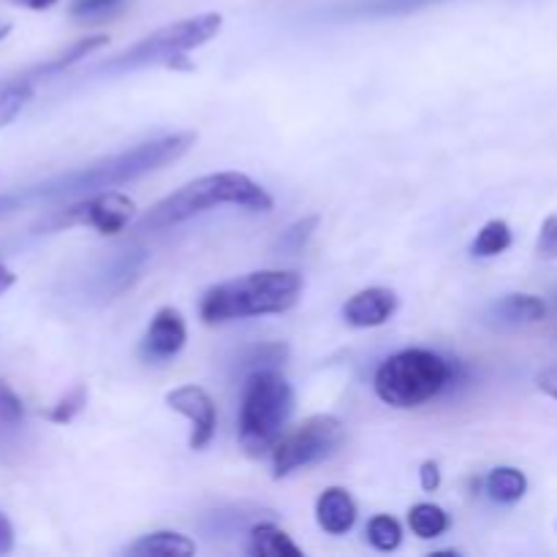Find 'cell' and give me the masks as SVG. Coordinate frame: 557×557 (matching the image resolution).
<instances>
[{
    "label": "cell",
    "instance_id": "1",
    "mask_svg": "<svg viewBox=\"0 0 557 557\" xmlns=\"http://www.w3.org/2000/svg\"><path fill=\"white\" fill-rule=\"evenodd\" d=\"M221 205L243 207L250 212H270L272 196L259 183L239 172H218L205 174L194 183L183 185L172 196L158 201L150 212L139 221V232H158V228L177 226L190 221L207 210H215Z\"/></svg>",
    "mask_w": 557,
    "mask_h": 557
},
{
    "label": "cell",
    "instance_id": "2",
    "mask_svg": "<svg viewBox=\"0 0 557 557\" xmlns=\"http://www.w3.org/2000/svg\"><path fill=\"white\" fill-rule=\"evenodd\" d=\"M302 286V275L292 270L250 272L210 288L201 297L199 315L205 324H226L253 315L286 313L299 302Z\"/></svg>",
    "mask_w": 557,
    "mask_h": 557
},
{
    "label": "cell",
    "instance_id": "3",
    "mask_svg": "<svg viewBox=\"0 0 557 557\" xmlns=\"http://www.w3.org/2000/svg\"><path fill=\"white\" fill-rule=\"evenodd\" d=\"M196 134H169L161 139L145 141V145H136L131 150L117 152V156L107 158L101 163H92V166L82 169V172L69 174L65 180H60L58 194L60 196H90L98 190L117 188V185L134 183V180L145 177V174L158 172V169L169 166L177 158H183L185 152L194 147Z\"/></svg>",
    "mask_w": 557,
    "mask_h": 557
},
{
    "label": "cell",
    "instance_id": "4",
    "mask_svg": "<svg viewBox=\"0 0 557 557\" xmlns=\"http://www.w3.org/2000/svg\"><path fill=\"white\" fill-rule=\"evenodd\" d=\"M294 413V389L275 370L248 373L239 403V444L250 457L272 455Z\"/></svg>",
    "mask_w": 557,
    "mask_h": 557
},
{
    "label": "cell",
    "instance_id": "5",
    "mask_svg": "<svg viewBox=\"0 0 557 557\" xmlns=\"http://www.w3.org/2000/svg\"><path fill=\"white\" fill-rule=\"evenodd\" d=\"M455 379L444 357L424 348H408L386 359L375 373V395L392 408H419L438 397Z\"/></svg>",
    "mask_w": 557,
    "mask_h": 557
},
{
    "label": "cell",
    "instance_id": "6",
    "mask_svg": "<svg viewBox=\"0 0 557 557\" xmlns=\"http://www.w3.org/2000/svg\"><path fill=\"white\" fill-rule=\"evenodd\" d=\"M223 16L221 14H199L190 16V20L174 22V25L161 27V30L150 33L141 41H136L134 47H128L125 52H120L117 58H112L109 63H103V71H131L141 69V65L152 63H172V60L183 58L190 49L205 47L207 41L221 33Z\"/></svg>",
    "mask_w": 557,
    "mask_h": 557
},
{
    "label": "cell",
    "instance_id": "7",
    "mask_svg": "<svg viewBox=\"0 0 557 557\" xmlns=\"http://www.w3.org/2000/svg\"><path fill=\"white\" fill-rule=\"evenodd\" d=\"M343 441H346V428L337 417L319 413V417L305 419L292 433H283V438L275 444L272 473H275V479H286L294 471L319 466V462L337 455Z\"/></svg>",
    "mask_w": 557,
    "mask_h": 557
},
{
    "label": "cell",
    "instance_id": "8",
    "mask_svg": "<svg viewBox=\"0 0 557 557\" xmlns=\"http://www.w3.org/2000/svg\"><path fill=\"white\" fill-rule=\"evenodd\" d=\"M136 215L134 199L120 190H98L63 212V226H90L98 234H120Z\"/></svg>",
    "mask_w": 557,
    "mask_h": 557
},
{
    "label": "cell",
    "instance_id": "9",
    "mask_svg": "<svg viewBox=\"0 0 557 557\" xmlns=\"http://www.w3.org/2000/svg\"><path fill=\"white\" fill-rule=\"evenodd\" d=\"M166 403L172 411H177L180 417H185L190 422V449H205L215 438L218 408L215 400L201 386H180V389L169 392Z\"/></svg>",
    "mask_w": 557,
    "mask_h": 557
},
{
    "label": "cell",
    "instance_id": "10",
    "mask_svg": "<svg viewBox=\"0 0 557 557\" xmlns=\"http://www.w3.org/2000/svg\"><path fill=\"white\" fill-rule=\"evenodd\" d=\"M185 341H188V330H185V319L180 310L161 308L150 321L145 341H141V357L147 362H166L183 351Z\"/></svg>",
    "mask_w": 557,
    "mask_h": 557
},
{
    "label": "cell",
    "instance_id": "11",
    "mask_svg": "<svg viewBox=\"0 0 557 557\" xmlns=\"http://www.w3.org/2000/svg\"><path fill=\"white\" fill-rule=\"evenodd\" d=\"M397 310V294L392 288H364V292L354 294L343 308V319L359 330H370V326H381L395 315Z\"/></svg>",
    "mask_w": 557,
    "mask_h": 557
},
{
    "label": "cell",
    "instance_id": "12",
    "mask_svg": "<svg viewBox=\"0 0 557 557\" xmlns=\"http://www.w3.org/2000/svg\"><path fill=\"white\" fill-rule=\"evenodd\" d=\"M315 520L324 528L330 536H343L354 528L357 522V504L348 495V490L330 487L319 495L315 500Z\"/></svg>",
    "mask_w": 557,
    "mask_h": 557
},
{
    "label": "cell",
    "instance_id": "13",
    "mask_svg": "<svg viewBox=\"0 0 557 557\" xmlns=\"http://www.w3.org/2000/svg\"><path fill=\"white\" fill-rule=\"evenodd\" d=\"M544 315H547V305H544V299L531 297V294H509V297L498 299L487 310V321L495 326L536 324Z\"/></svg>",
    "mask_w": 557,
    "mask_h": 557
},
{
    "label": "cell",
    "instance_id": "14",
    "mask_svg": "<svg viewBox=\"0 0 557 557\" xmlns=\"http://www.w3.org/2000/svg\"><path fill=\"white\" fill-rule=\"evenodd\" d=\"M250 555L256 557H302V549L272 522H259L250 528Z\"/></svg>",
    "mask_w": 557,
    "mask_h": 557
},
{
    "label": "cell",
    "instance_id": "15",
    "mask_svg": "<svg viewBox=\"0 0 557 557\" xmlns=\"http://www.w3.org/2000/svg\"><path fill=\"white\" fill-rule=\"evenodd\" d=\"M196 553L194 539L183 536L174 531H158L150 536H141L128 547V555L136 557H150V555H166V557H188Z\"/></svg>",
    "mask_w": 557,
    "mask_h": 557
},
{
    "label": "cell",
    "instance_id": "16",
    "mask_svg": "<svg viewBox=\"0 0 557 557\" xmlns=\"http://www.w3.org/2000/svg\"><path fill=\"white\" fill-rule=\"evenodd\" d=\"M444 0H351L343 5V16H403L413 11L430 9Z\"/></svg>",
    "mask_w": 557,
    "mask_h": 557
},
{
    "label": "cell",
    "instance_id": "17",
    "mask_svg": "<svg viewBox=\"0 0 557 557\" xmlns=\"http://www.w3.org/2000/svg\"><path fill=\"white\" fill-rule=\"evenodd\" d=\"M484 490H487V495L495 500V504L511 506L517 504V500L525 498L528 479L525 473L517 471V468L504 466L490 471V476L484 479Z\"/></svg>",
    "mask_w": 557,
    "mask_h": 557
},
{
    "label": "cell",
    "instance_id": "18",
    "mask_svg": "<svg viewBox=\"0 0 557 557\" xmlns=\"http://www.w3.org/2000/svg\"><path fill=\"white\" fill-rule=\"evenodd\" d=\"M408 525L419 539H438L449 531V515L435 504H417L408 511Z\"/></svg>",
    "mask_w": 557,
    "mask_h": 557
},
{
    "label": "cell",
    "instance_id": "19",
    "mask_svg": "<svg viewBox=\"0 0 557 557\" xmlns=\"http://www.w3.org/2000/svg\"><path fill=\"white\" fill-rule=\"evenodd\" d=\"M511 248V228L506 221H490L484 223L482 232L476 234L471 245V253L479 256V259H493V256H500L504 250Z\"/></svg>",
    "mask_w": 557,
    "mask_h": 557
},
{
    "label": "cell",
    "instance_id": "20",
    "mask_svg": "<svg viewBox=\"0 0 557 557\" xmlns=\"http://www.w3.org/2000/svg\"><path fill=\"white\" fill-rule=\"evenodd\" d=\"M368 542L379 553H395L403 542V528L395 517L379 515L368 522Z\"/></svg>",
    "mask_w": 557,
    "mask_h": 557
},
{
    "label": "cell",
    "instance_id": "21",
    "mask_svg": "<svg viewBox=\"0 0 557 557\" xmlns=\"http://www.w3.org/2000/svg\"><path fill=\"white\" fill-rule=\"evenodd\" d=\"M128 5V0H74L71 16L76 22H107L117 16Z\"/></svg>",
    "mask_w": 557,
    "mask_h": 557
},
{
    "label": "cell",
    "instance_id": "22",
    "mask_svg": "<svg viewBox=\"0 0 557 557\" xmlns=\"http://www.w3.org/2000/svg\"><path fill=\"white\" fill-rule=\"evenodd\" d=\"M30 98H33L30 82H14V85L3 87V90H0V128L14 123L16 114L27 107Z\"/></svg>",
    "mask_w": 557,
    "mask_h": 557
},
{
    "label": "cell",
    "instance_id": "23",
    "mask_svg": "<svg viewBox=\"0 0 557 557\" xmlns=\"http://www.w3.org/2000/svg\"><path fill=\"white\" fill-rule=\"evenodd\" d=\"M288 346L283 343H261V346H253L248 354H245L243 364L256 373V370H275L277 364L286 362Z\"/></svg>",
    "mask_w": 557,
    "mask_h": 557
},
{
    "label": "cell",
    "instance_id": "24",
    "mask_svg": "<svg viewBox=\"0 0 557 557\" xmlns=\"http://www.w3.org/2000/svg\"><path fill=\"white\" fill-rule=\"evenodd\" d=\"M315 228H319V215L302 218V221L292 223V226H288L286 232L277 237L275 248L283 250V253H299V250L310 243V237H313Z\"/></svg>",
    "mask_w": 557,
    "mask_h": 557
},
{
    "label": "cell",
    "instance_id": "25",
    "mask_svg": "<svg viewBox=\"0 0 557 557\" xmlns=\"http://www.w3.org/2000/svg\"><path fill=\"white\" fill-rule=\"evenodd\" d=\"M25 419V406L20 395L5 381H0V430H16Z\"/></svg>",
    "mask_w": 557,
    "mask_h": 557
},
{
    "label": "cell",
    "instance_id": "26",
    "mask_svg": "<svg viewBox=\"0 0 557 557\" xmlns=\"http://www.w3.org/2000/svg\"><path fill=\"white\" fill-rule=\"evenodd\" d=\"M85 403H87V389L85 386H74V389H71L69 395H65L63 400H60L58 406L47 413V417L52 419L54 424H69L71 419H74L76 413L85 408Z\"/></svg>",
    "mask_w": 557,
    "mask_h": 557
},
{
    "label": "cell",
    "instance_id": "27",
    "mask_svg": "<svg viewBox=\"0 0 557 557\" xmlns=\"http://www.w3.org/2000/svg\"><path fill=\"white\" fill-rule=\"evenodd\" d=\"M536 256L544 261L557 259V215H549L542 223V234H539L536 243Z\"/></svg>",
    "mask_w": 557,
    "mask_h": 557
},
{
    "label": "cell",
    "instance_id": "28",
    "mask_svg": "<svg viewBox=\"0 0 557 557\" xmlns=\"http://www.w3.org/2000/svg\"><path fill=\"white\" fill-rule=\"evenodd\" d=\"M419 479H422L424 493H435L441 487V471L435 462H424L422 471H419Z\"/></svg>",
    "mask_w": 557,
    "mask_h": 557
},
{
    "label": "cell",
    "instance_id": "29",
    "mask_svg": "<svg viewBox=\"0 0 557 557\" xmlns=\"http://www.w3.org/2000/svg\"><path fill=\"white\" fill-rule=\"evenodd\" d=\"M536 384H539V389L544 392V395L557 400V368H547L544 373H539Z\"/></svg>",
    "mask_w": 557,
    "mask_h": 557
},
{
    "label": "cell",
    "instance_id": "30",
    "mask_svg": "<svg viewBox=\"0 0 557 557\" xmlns=\"http://www.w3.org/2000/svg\"><path fill=\"white\" fill-rule=\"evenodd\" d=\"M11 547H14V528H11V522L0 515V555L9 553Z\"/></svg>",
    "mask_w": 557,
    "mask_h": 557
},
{
    "label": "cell",
    "instance_id": "31",
    "mask_svg": "<svg viewBox=\"0 0 557 557\" xmlns=\"http://www.w3.org/2000/svg\"><path fill=\"white\" fill-rule=\"evenodd\" d=\"M14 283H16V275L9 270V267L3 264V261H0V297H3V294L9 292V288L14 286Z\"/></svg>",
    "mask_w": 557,
    "mask_h": 557
},
{
    "label": "cell",
    "instance_id": "32",
    "mask_svg": "<svg viewBox=\"0 0 557 557\" xmlns=\"http://www.w3.org/2000/svg\"><path fill=\"white\" fill-rule=\"evenodd\" d=\"M20 5H25V9H33V11H44L49 9V5H54L58 0H16Z\"/></svg>",
    "mask_w": 557,
    "mask_h": 557
},
{
    "label": "cell",
    "instance_id": "33",
    "mask_svg": "<svg viewBox=\"0 0 557 557\" xmlns=\"http://www.w3.org/2000/svg\"><path fill=\"white\" fill-rule=\"evenodd\" d=\"M3 33H5V27H0V36H3Z\"/></svg>",
    "mask_w": 557,
    "mask_h": 557
}]
</instances>
